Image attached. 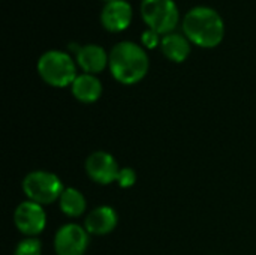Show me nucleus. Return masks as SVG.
I'll list each match as a JSON object with an SVG mask.
<instances>
[{"label": "nucleus", "mask_w": 256, "mask_h": 255, "mask_svg": "<svg viewBox=\"0 0 256 255\" xmlns=\"http://www.w3.org/2000/svg\"><path fill=\"white\" fill-rule=\"evenodd\" d=\"M148 66L150 62L144 47L132 41H122L110 51V72L122 84L140 83L147 75Z\"/></svg>", "instance_id": "1"}, {"label": "nucleus", "mask_w": 256, "mask_h": 255, "mask_svg": "<svg viewBox=\"0 0 256 255\" xmlns=\"http://www.w3.org/2000/svg\"><path fill=\"white\" fill-rule=\"evenodd\" d=\"M184 36L201 48L218 47L225 36V24L219 12L208 6L190 9L182 23Z\"/></svg>", "instance_id": "2"}, {"label": "nucleus", "mask_w": 256, "mask_h": 255, "mask_svg": "<svg viewBox=\"0 0 256 255\" xmlns=\"http://www.w3.org/2000/svg\"><path fill=\"white\" fill-rule=\"evenodd\" d=\"M39 77L52 87H68L72 86L76 75V66L74 59L58 50L45 51L38 60Z\"/></svg>", "instance_id": "3"}, {"label": "nucleus", "mask_w": 256, "mask_h": 255, "mask_svg": "<svg viewBox=\"0 0 256 255\" xmlns=\"http://www.w3.org/2000/svg\"><path fill=\"white\" fill-rule=\"evenodd\" d=\"M22 191L27 200L40 206H48L60 200L64 186L57 174L45 170H36L22 179Z\"/></svg>", "instance_id": "4"}, {"label": "nucleus", "mask_w": 256, "mask_h": 255, "mask_svg": "<svg viewBox=\"0 0 256 255\" xmlns=\"http://www.w3.org/2000/svg\"><path fill=\"white\" fill-rule=\"evenodd\" d=\"M141 17L148 29L159 35H168L178 24V8L174 0H142Z\"/></svg>", "instance_id": "5"}, {"label": "nucleus", "mask_w": 256, "mask_h": 255, "mask_svg": "<svg viewBox=\"0 0 256 255\" xmlns=\"http://www.w3.org/2000/svg\"><path fill=\"white\" fill-rule=\"evenodd\" d=\"M14 224L21 234L36 237L45 230L46 225V213L44 206L30 200L20 203L14 212Z\"/></svg>", "instance_id": "6"}, {"label": "nucleus", "mask_w": 256, "mask_h": 255, "mask_svg": "<svg viewBox=\"0 0 256 255\" xmlns=\"http://www.w3.org/2000/svg\"><path fill=\"white\" fill-rule=\"evenodd\" d=\"M90 243V234L82 225L64 224L54 236V251L57 255H84Z\"/></svg>", "instance_id": "7"}, {"label": "nucleus", "mask_w": 256, "mask_h": 255, "mask_svg": "<svg viewBox=\"0 0 256 255\" xmlns=\"http://www.w3.org/2000/svg\"><path fill=\"white\" fill-rule=\"evenodd\" d=\"M87 176L98 185H111L117 182L120 167L116 158L104 150H98L88 155L84 164Z\"/></svg>", "instance_id": "8"}, {"label": "nucleus", "mask_w": 256, "mask_h": 255, "mask_svg": "<svg viewBox=\"0 0 256 255\" xmlns=\"http://www.w3.org/2000/svg\"><path fill=\"white\" fill-rule=\"evenodd\" d=\"M132 21V6L126 0L108 2L100 12V23L108 32H122Z\"/></svg>", "instance_id": "9"}, {"label": "nucleus", "mask_w": 256, "mask_h": 255, "mask_svg": "<svg viewBox=\"0 0 256 255\" xmlns=\"http://www.w3.org/2000/svg\"><path fill=\"white\" fill-rule=\"evenodd\" d=\"M118 215L111 206H99L93 209L84 219V228L92 236H105L116 230Z\"/></svg>", "instance_id": "10"}, {"label": "nucleus", "mask_w": 256, "mask_h": 255, "mask_svg": "<svg viewBox=\"0 0 256 255\" xmlns=\"http://www.w3.org/2000/svg\"><path fill=\"white\" fill-rule=\"evenodd\" d=\"M110 62V54L105 48L96 44H87L76 50V63L84 71V74L96 75L102 72Z\"/></svg>", "instance_id": "11"}, {"label": "nucleus", "mask_w": 256, "mask_h": 255, "mask_svg": "<svg viewBox=\"0 0 256 255\" xmlns=\"http://www.w3.org/2000/svg\"><path fill=\"white\" fill-rule=\"evenodd\" d=\"M72 95L78 102L82 104H93L102 95V83L96 75L92 74H81L75 78L70 86Z\"/></svg>", "instance_id": "12"}, {"label": "nucleus", "mask_w": 256, "mask_h": 255, "mask_svg": "<svg viewBox=\"0 0 256 255\" xmlns=\"http://www.w3.org/2000/svg\"><path fill=\"white\" fill-rule=\"evenodd\" d=\"M160 50L174 63H183L190 54V41L180 33H168L160 39Z\"/></svg>", "instance_id": "13"}, {"label": "nucleus", "mask_w": 256, "mask_h": 255, "mask_svg": "<svg viewBox=\"0 0 256 255\" xmlns=\"http://www.w3.org/2000/svg\"><path fill=\"white\" fill-rule=\"evenodd\" d=\"M58 207L66 216L80 218L87 209V200L80 189L64 188V191L58 200Z\"/></svg>", "instance_id": "14"}, {"label": "nucleus", "mask_w": 256, "mask_h": 255, "mask_svg": "<svg viewBox=\"0 0 256 255\" xmlns=\"http://www.w3.org/2000/svg\"><path fill=\"white\" fill-rule=\"evenodd\" d=\"M14 255H42V243L36 237L22 239L15 246Z\"/></svg>", "instance_id": "15"}, {"label": "nucleus", "mask_w": 256, "mask_h": 255, "mask_svg": "<svg viewBox=\"0 0 256 255\" xmlns=\"http://www.w3.org/2000/svg\"><path fill=\"white\" fill-rule=\"evenodd\" d=\"M122 189H128V188H132L135 183H136V173L134 168L130 167H123L120 168V173H118V177H117V182H116Z\"/></svg>", "instance_id": "16"}, {"label": "nucleus", "mask_w": 256, "mask_h": 255, "mask_svg": "<svg viewBox=\"0 0 256 255\" xmlns=\"http://www.w3.org/2000/svg\"><path fill=\"white\" fill-rule=\"evenodd\" d=\"M141 42L146 48H154L159 45V33H156L152 29H147L141 35Z\"/></svg>", "instance_id": "17"}, {"label": "nucleus", "mask_w": 256, "mask_h": 255, "mask_svg": "<svg viewBox=\"0 0 256 255\" xmlns=\"http://www.w3.org/2000/svg\"><path fill=\"white\" fill-rule=\"evenodd\" d=\"M105 2H106V3H108V2H112V0H105Z\"/></svg>", "instance_id": "18"}]
</instances>
